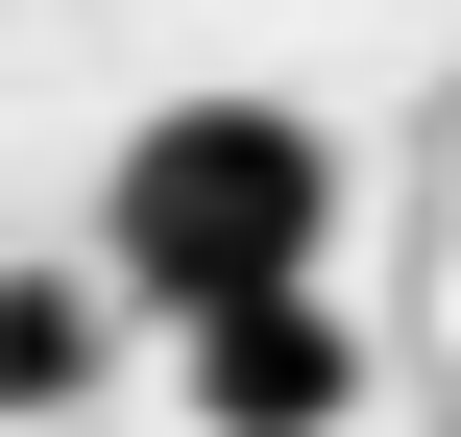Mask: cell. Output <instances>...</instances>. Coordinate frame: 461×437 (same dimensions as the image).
<instances>
[{"mask_svg": "<svg viewBox=\"0 0 461 437\" xmlns=\"http://www.w3.org/2000/svg\"><path fill=\"white\" fill-rule=\"evenodd\" d=\"M292 268H340V122L146 97L122 170H97V292L122 316H219V292H292Z\"/></svg>", "mask_w": 461, "mask_h": 437, "instance_id": "1", "label": "cell"}, {"mask_svg": "<svg viewBox=\"0 0 461 437\" xmlns=\"http://www.w3.org/2000/svg\"><path fill=\"white\" fill-rule=\"evenodd\" d=\"M170 365H194V437H340V414H365V341H340V292H316V268H292V292L170 316Z\"/></svg>", "mask_w": 461, "mask_h": 437, "instance_id": "2", "label": "cell"}, {"mask_svg": "<svg viewBox=\"0 0 461 437\" xmlns=\"http://www.w3.org/2000/svg\"><path fill=\"white\" fill-rule=\"evenodd\" d=\"M97 389V268H0V414H73Z\"/></svg>", "mask_w": 461, "mask_h": 437, "instance_id": "3", "label": "cell"}]
</instances>
